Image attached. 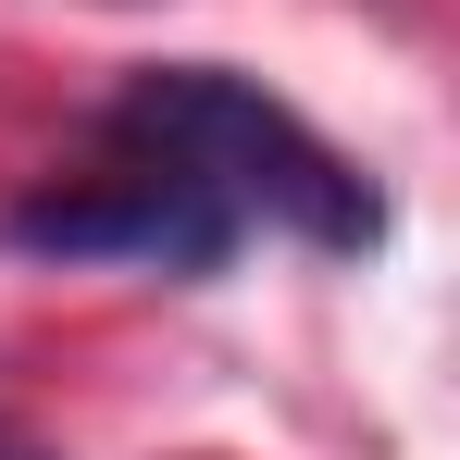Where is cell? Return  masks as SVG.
<instances>
[{"instance_id":"obj_1","label":"cell","mask_w":460,"mask_h":460,"mask_svg":"<svg viewBox=\"0 0 460 460\" xmlns=\"http://www.w3.org/2000/svg\"><path fill=\"white\" fill-rule=\"evenodd\" d=\"M112 150H150L174 162L187 187H212L236 225H274V236H311V249H374V187L311 137L287 100H261L249 75L225 63H174V75H137L112 100Z\"/></svg>"},{"instance_id":"obj_2","label":"cell","mask_w":460,"mask_h":460,"mask_svg":"<svg viewBox=\"0 0 460 460\" xmlns=\"http://www.w3.org/2000/svg\"><path fill=\"white\" fill-rule=\"evenodd\" d=\"M13 249H63V261H162V274H212L236 249V212L212 187H187L174 162L125 150L112 174H75V187H38L13 199Z\"/></svg>"},{"instance_id":"obj_3","label":"cell","mask_w":460,"mask_h":460,"mask_svg":"<svg viewBox=\"0 0 460 460\" xmlns=\"http://www.w3.org/2000/svg\"><path fill=\"white\" fill-rule=\"evenodd\" d=\"M0 460H50V448H25V436H13V423H0Z\"/></svg>"}]
</instances>
